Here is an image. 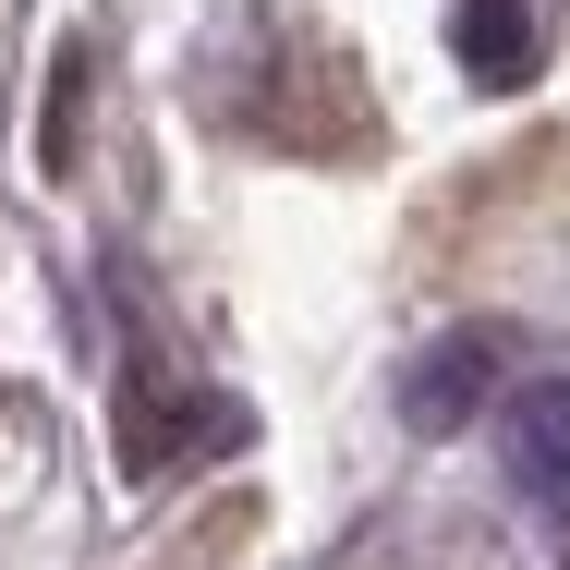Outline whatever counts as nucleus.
Wrapping results in <instances>:
<instances>
[{"mask_svg": "<svg viewBox=\"0 0 570 570\" xmlns=\"http://www.w3.org/2000/svg\"><path fill=\"white\" fill-rule=\"evenodd\" d=\"M110 316H121V376H110V450L134 485H158V473H195V461L243 450V401H219L207 376H195V352L170 341V316L146 304V279L110 267Z\"/></svg>", "mask_w": 570, "mask_h": 570, "instance_id": "obj_1", "label": "nucleus"}, {"mask_svg": "<svg viewBox=\"0 0 570 570\" xmlns=\"http://www.w3.org/2000/svg\"><path fill=\"white\" fill-rule=\"evenodd\" d=\"M498 364H510L498 328H450V341H425V352H413V376H401V425H413V438H461V425L498 401Z\"/></svg>", "mask_w": 570, "mask_h": 570, "instance_id": "obj_2", "label": "nucleus"}, {"mask_svg": "<svg viewBox=\"0 0 570 570\" xmlns=\"http://www.w3.org/2000/svg\"><path fill=\"white\" fill-rule=\"evenodd\" d=\"M498 461L534 510H570V376H534L498 401Z\"/></svg>", "mask_w": 570, "mask_h": 570, "instance_id": "obj_3", "label": "nucleus"}, {"mask_svg": "<svg viewBox=\"0 0 570 570\" xmlns=\"http://www.w3.org/2000/svg\"><path fill=\"white\" fill-rule=\"evenodd\" d=\"M450 61L473 86H534V61H547L534 0H450Z\"/></svg>", "mask_w": 570, "mask_h": 570, "instance_id": "obj_4", "label": "nucleus"}]
</instances>
